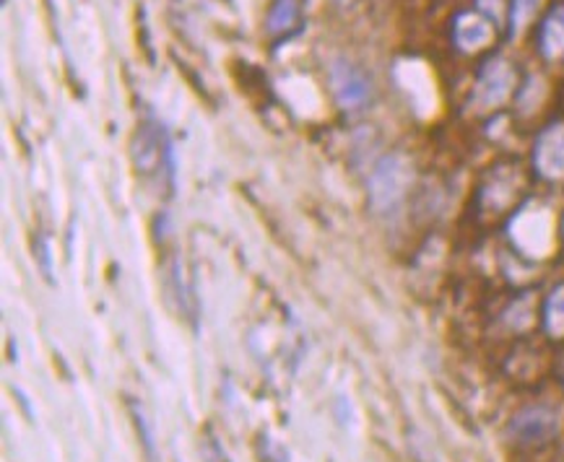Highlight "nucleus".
Masks as SVG:
<instances>
[{"instance_id":"nucleus-5","label":"nucleus","mask_w":564,"mask_h":462,"mask_svg":"<svg viewBox=\"0 0 564 462\" xmlns=\"http://www.w3.org/2000/svg\"><path fill=\"white\" fill-rule=\"evenodd\" d=\"M491 40V26L487 19L476 16V13H466L455 24V42L463 50H479Z\"/></svg>"},{"instance_id":"nucleus-6","label":"nucleus","mask_w":564,"mask_h":462,"mask_svg":"<svg viewBox=\"0 0 564 462\" xmlns=\"http://www.w3.org/2000/svg\"><path fill=\"white\" fill-rule=\"evenodd\" d=\"M336 91L344 105H359L365 102L367 97V81L357 74V70L344 65V68L336 70Z\"/></svg>"},{"instance_id":"nucleus-3","label":"nucleus","mask_w":564,"mask_h":462,"mask_svg":"<svg viewBox=\"0 0 564 462\" xmlns=\"http://www.w3.org/2000/svg\"><path fill=\"white\" fill-rule=\"evenodd\" d=\"M533 162L541 177L562 179L564 177V125H552L539 135Z\"/></svg>"},{"instance_id":"nucleus-7","label":"nucleus","mask_w":564,"mask_h":462,"mask_svg":"<svg viewBox=\"0 0 564 462\" xmlns=\"http://www.w3.org/2000/svg\"><path fill=\"white\" fill-rule=\"evenodd\" d=\"M541 50L546 57L564 55V6L546 19L544 32H541Z\"/></svg>"},{"instance_id":"nucleus-2","label":"nucleus","mask_w":564,"mask_h":462,"mask_svg":"<svg viewBox=\"0 0 564 462\" xmlns=\"http://www.w3.org/2000/svg\"><path fill=\"white\" fill-rule=\"evenodd\" d=\"M411 183V167L403 156H390L380 164L378 175H375L372 198L378 208H393L398 200L406 195V187Z\"/></svg>"},{"instance_id":"nucleus-4","label":"nucleus","mask_w":564,"mask_h":462,"mask_svg":"<svg viewBox=\"0 0 564 462\" xmlns=\"http://www.w3.org/2000/svg\"><path fill=\"white\" fill-rule=\"evenodd\" d=\"M510 86H512V70L508 68V63L495 61V63H489V68L481 74L476 97H479L487 107L502 105L505 99H508Z\"/></svg>"},{"instance_id":"nucleus-8","label":"nucleus","mask_w":564,"mask_h":462,"mask_svg":"<svg viewBox=\"0 0 564 462\" xmlns=\"http://www.w3.org/2000/svg\"><path fill=\"white\" fill-rule=\"evenodd\" d=\"M544 328L552 338H564V286L554 288L544 307Z\"/></svg>"},{"instance_id":"nucleus-9","label":"nucleus","mask_w":564,"mask_h":462,"mask_svg":"<svg viewBox=\"0 0 564 462\" xmlns=\"http://www.w3.org/2000/svg\"><path fill=\"white\" fill-rule=\"evenodd\" d=\"M536 9H539V0H516V6H512V29L520 32Z\"/></svg>"},{"instance_id":"nucleus-1","label":"nucleus","mask_w":564,"mask_h":462,"mask_svg":"<svg viewBox=\"0 0 564 462\" xmlns=\"http://www.w3.org/2000/svg\"><path fill=\"white\" fill-rule=\"evenodd\" d=\"M508 431L518 444H546L560 431V416H556V410L546 406L523 408L512 418Z\"/></svg>"}]
</instances>
